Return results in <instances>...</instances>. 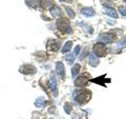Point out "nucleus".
<instances>
[{
	"instance_id": "1a4fd4ad",
	"label": "nucleus",
	"mask_w": 126,
	"mask_h": 119,
	"mask_svg": "<svg viewBox=\"0 0 126 119\" xmlns=\"http://www.w3.org/2000/svg\"><path fill=\"white\" fill-rule=\"evenodd\" d=\"M59 47H60V43H59L58 41H55V40L49 41V43H48V50L53 51V52H56V51L59 50Z\"/></svg>"
},
{
	"instance_id": "ddd939ff",
	"label": "nucleus",
	"mask_w": 126,
	"mask_h": 119,
	"mask_svg": "<svg viewBox=\"0 0 126 119\" xmlns=\"http://www.w3.org/2000/svg\"><path fill=\"white\" fill-rule=\"evenodd\" d=\"M41 7L42 9H48V7H53L54 6V2L52 0H41Z\"/></svg>"
},
{
	"instance_id": "b1692460",
	"label": "nucleus",
	"mask_w": 126,
	"mask_h": 119,
	"mask_svg": "<svg viewBox=\"0 0 126 119\" xmlns=\"http://www.w3.org/2000/svg\"><path fill=\"white\" fill-rule=\"evenodd\" d=\"M61 1H62V2H63V1H64V2H72L73 0H61Z\"/></svg>"
},
{
	"instance_id": "7ed1b4c3",
	"label": "nucleus",
	"mask_w": 126,
	"mask_h": 119,
	"mask_svg": "<svg viewBox=\"0 0 126 119\" xmlns=\"http://www.w3.org/2000/svg\"><path fill=\"white\" fill-rule=\"evenodd\" d=\"M94 54L98 57H103L106 54V46L104 43H96L94 45Z\"/></svg>"
},
{
	"instance_id": "f3484780",
	"label": "nucleus",
	"mask_w": 126,
	"mask_h": 119,
	"mask_svg": "<svg viewBox=\"0 0 126 119\" xmlns=\"http://www.w3.org/2000/svg\"><path fill=\"white\" fill-rule=\"evenodd\" d=\"M80 69H81V67H80V64H78V63L73 66V69H72V75H73L74 77H76L77 75H78V73L80 72Z\"/></svg>"
},
{
	"instance_id": "423d86ee",
	"label": "nucleus",
	"mask_w": 126,
	"mask_h": 119,
	"mask_svg": "<svg viewBox=\"0 0 126 119\" xmlns=\"http://www.w3.org/2000/svg\"><path fill=\"white\" fill-rule=\"evenodd\" d=\"M48 85H49L50 90L53 91L54 95H55V96H57L58 92H57V80H56V78H55V77H50L49 81H48Z\"/></svg>"
},
{
	"instance_id": "2eb2a0df",
	"label": "nucleus",
	"mask_w": 126,
	"mask_h": 119,
	"mask_svg": "<svg viewBox=\"0 0 126 119\" xmlns=\"http://www.w3.org/2000/svg\"><path fill=\"white\" fill-rule=\"evenodd\" d=\"M72 45H73V42L72 41H67L64 44V46L62 47V53H67L70 51V49H72Z\"/></svg>"
},
{
	"instance_id": "9d476101",
	"label": "nucleus",
	"mask_w": 126,
	"mask_h": 119,
	"mask_svg": "<svg viewBox=\"0 0 126 119\" xmlns=\"http://www.w3.org/2000/svg\"><path fill=\"white\" fill-rule=\"evenodd\" d=\"M99 39L101 41L105 42V43H108V42H111L113 40V37L111 36V35H109V34H102L101 36L99 37Z\"/></svg>"
},
{
	"instance_id": "20e7f679",
	"label": "nucleus",
	"mask_w": 126,
	"mask_h": 119,
	"mask_svg": "<svg viewBox=\"0 0 126 119\" xmlns=\"http://www.w3.org/2000/svg\"><path fill=\"white\" fill-rule=\"evenodd\" d=\"M88 78H89V75L86 74V73L83 74V75H81L78 79L75 80V85H77V86H85L86 84H87V82H88Z\"/></svg>"
},
{
	"instance_id": "4be33fe9",
	"label": "nucleus",
	"mask_w": 126,
	"mask_h": 119,
	"mask_svg": "<svg viewBox=\"0 0 126 119\" xmlns=\"http://www.w3.org/2000/svg\"><path fill=\"white\" fill-rule=\"evenodd\" d=\"M120 13L122 16H124V17H126V7L125 6H120Z\"/></svg>"
},
{
	"instance_id": "f8f14e48",
	"label": "nucleus",
	"mask_w": 126,
	"mask_h": 119,
	"mask_svg": "<svg viewBox=\"0 0 126 119\" xmlns=\"http://www.w3.org/2000/svg\"><path fill=\"white\" fill-rule=\"evenodd\" d=\"M81 13L83 15H85V16H88V17H90V16L94 15V10L93 9V7H84V9L81 10Z\"/></svg>"
},
{
	"instance_id": "9b49d317",
	"label": "nucleus",
	"mask_w": 126,
	"mask_h": 119,
	"mask_svg": "<svg viewBox=\"0 0 126 119\" xmlns=\"http://www.w3.org/2000/svg\"><path fill=\"white\" fill-rule=\"evenodd\" d=\"M89 64L92 65V66H97L98 64H99V59L97 58L96 55H94V54H90L89 55Z\"/></svg>"
},
{
	"instance_id": "f03ea898",
	"label": "nucleus",
	"mask_w": 126,
	"mask_h": 119,
	"mask_svg": "<svg viewBox=\"0 0 126 119\" xmlns=\"http://www.w3.org/2000/svg\"><path fill=\"white\" fill-rule=\"evenodd\" d=\"M57 26H58V29L60 30V31H62V32H67V33H70L68 19H66L64 17H61L60 19H58Z\"/></svg>"
},
{
	"instance_id": "aec40b11",
	"label": "nucleus",
	"mask_w": 126,
	"mask_h": 119,
	"mask_svg": "<svg viewBox=\"0 0 126 119\" xmlns=\"http://www.w3.org/2000/svg\"><path fill=\"white\" fill-rule=\"evenodd\" d=\"M72 104L70 103H68V102H66V103L64 104V110H65V112L67 113V114H69L70 113V111H72Z\"/></svg>"
},
{
	"instance_id": "f257e3e1",
	"label": "nucleus",
	"mask_w": 126,
	"mask_h": 119,
	"mask_svg": "<svg viewBox=\"0 0 126 119\" xmlns=\"http://www.w3.org/2000/svg\"><path fill=\"white\" fill-rule=\"evenodd\" d=\"M74 99L76 100L79 104H83L85 102H87L90 99V92L89 91H80V92H77L74 95Z\"/></svg>"
},
{
	"instance_id": "4468645a",
	"label": "nucleus",
	"mask_w": 126,
	"mask_h": 119,
	"mask_svg": "<svg viewBox=\"0 0 126 119\" xmlns=\"http://www.w3.org/2000/svg\"><path fill=\"white\" fill-rule=\"evenodd\" d=\"M104 12H105V14L109 15L110 17H112V18H118V14H117L116 10L111 9V7H107V9H105Z\"/></svg>"
},
{
	"instance_id": "39448f33",
	"label": "nucleus",
	"mask_w": 126,
	"mask_h": 119,
	"mask_svg": "<svg viewBox=\"0 0 126 119\" xmlns=\"http://www.w3.org/2000/svg\"><path fill=\"white\" fill-rule=\"evenodd\" d=\"M20 72L22 74H35L36 73V69H35V66H33V65L25 64L20 67Z\"/></svg>"
},
{
	"instance_id": "6e6552de",
	"label": "nucleus",
	"mask_w": 126,
	"mask_h": 119,
	"mask_svg": "<svg viewBox=\"0 0 126 119\" xmlns=\"http://www.w3.org/2000/svg\"><path fill=\"white\" fill-rule=\"evenodd\" d=\"M50 13H52V15L54 16V17H56V18H61L62 17V10L60 9V7L56 6V5H54L52 7Z\"/></svg>"
},
{
	"instance_id": "dca6fc26",
	"label": "nucleus",
	"mask_w": 126,
	"mask_h": 119,
	"mask_svg": "<svg viewBox=\"0 0 126 119\" xmlns=\"http://www.w3.org/2000/svg\"><path fill=\"white\" fill-rule=\"evenodd\" d=\"M39 0H26V4L30 7H33V9H36L38 6Z\"/></svg>"
},
{
	"instance_id": "412c9836",
	"label": "nucleus",
	"mask_w": 126,
	"mask_h": 119,
	"mask_svg": "<svg viewBox=\"0 0 126 119\" xmlns=\"http://www.w3.org/2000/svg\"><path fill=\"white\" fill-rule=\"evenodd\" d=\"M43 101H44V99L43 98H39V99L36 100V102H35V105L38 106V108H40V106L43 104Z\"/></svg>"
},
{
	"instance_id": "5701e85b",
	"label": "nucleus",
	"mask_w": 126,
	"mask_h": 119,
	"mask_svg": "<svg viewBox=\"0 0 126 119\" xmlns=\"http://www.w3.org/2000/svg\"><path fill=\"white\" fill-rule=\"evenodd\" d=\"M80 50H81V47L80 45H77L76 47H75V52H74V56H77V55L80 53Z\"/></svg>"
},
{
	"instance_id": "6ab92c4d",
	"label": "nucleus",
	"mask_w": 126,
	"mask_h": 119,
	"mask_svg": "<svg viewBox=\"0 0 126 119\" xmlns=\"http://www.w3.org/2000/svg\"><path fill=\"white\" fill-rule=\"evenodd\" d=\"M65 60L66 61H67L68 63H73L74 62V60H75V56H74V55H72V54H70V55H67V56H65Z\"/></svg>"
},
{
	"instance_id": "0eeeda50",
	"label": "nucleus",
	"mask_w": 126,
	"mask_h": 119,
	"mask_svg": "<svg viewBox=\"0 0 126 119\" xmlns=\"http://www.w3.org/2000/svg\"><path fill=\"white\" fill-rule=\"evenodd\" d=\"M56 71L59 74V76L61 78H64L65 76V70H64V65H63L62 62H57L56 63Z\"/></svg>"
},
{
	"instance_id": "a211bd4d",
	"label": "nucleus",
	"mask_w": 126,
	"mask_h": 119,
	"mask_svg": "<svg viewBox=\"0 0 126 119\" xmlns=\"http://www.w3.org/2000/svg\"><path fill=\"white\" fill-rule=\"evenodd\" d=\"M65 11H66V13L68 14V16H69L70 18H74L75 17V12L72 9H70L69 6H65Z\"/></svg>"
}]
</instances>
